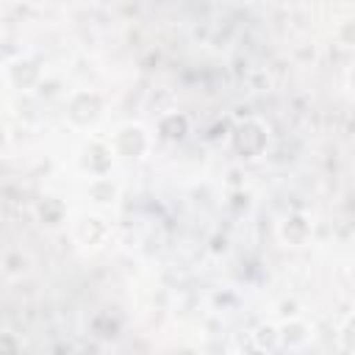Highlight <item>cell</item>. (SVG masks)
<instances>
[{"instance_id":"1","label":"cell","mask_w":355,"mask_h":355,"mask_svg":"<svg viewBox=\"0 0 355 355\" xmlns=\"http://www.w3.org/2000/svg\"><path fill=\"white\" fill-rule=\"evenodd\" d=\"M227 147L241 164H258L272 150V125L263 116L247 114L227 128Z\"/></svg>"},{"instance_id":"2","label":"cell","mask_w":355,"mask_h":355,"mask_svg":"<svg viewBox=\"0 0 355 355\" xmlns=\"http://www.w3.org/2000/svg\"><path fill=\"white\" fill-rule=\"evenodd\" d=\"M153 141H155V133L144 122H139V119L119 122L111 130V136H108V144L114 150V158L116 161H128V164L144 161L153 153Z\"/></svg>"},{"instance_id":"3","label":"cell","mask_w":355,"mask_h":355,"mask_svg":"<svg viewBox=\"0 0 355 355\" xmlns=\"http://www.w3.org/2000/svg\"><path fill=\"white\" fill-rule=\"evenodd\" d=\"M105 116V94L97 89H75L67 97V122L75 130H92Z\"/></svg>"},{"instance_id":"4","label":"cell","mask_w":355,"mask_h":355,"mask_svg":"<svg viewBox=\"0 0 355 355\" xmlns=\"http://www.w3.org/2000/svg\"><path fill=\"white\" fill-rule=\"evenodd\" d=\"M313 233H316V225H313V216L308 211H288L280 216L277 227H275V236L283 247L288 250H302L313 241Z\"/></svg>"},{"instance_id":"5","label":"cell","mask_w":355,"mask_h":355,"mask_svg":"<svg viewBox=\"0 0 355 355\" xmlns=\"http://www.w3.org/2000/svg\"><path fill=\"white\" fill-rule=\"evenodd\" d=\"M3 75H6L8 86L22 92V94H31V92L42 89V83H44V67L28 55H17V58L6 61Z\"/></svg>"},{"instance_id":"6","label":"cell","mask_w":355,"mask_h":355,"mask_svg":"<svg viewBox=\"0 0 355 355\" xmlns=\"http://www.w3.org/2000/svg\"><path fill=\"white\" fill-rule=\"evenodd\" d=\"M311 341H313V324L305 316L291 313L283 322H277V344H280V349L297 352V349H305Z\"/></svg>"},{"instance_id":"7","label":"cell","mask_w":355,"mask_h":355,"mask_svg":"<svg viewBox=\"0 0 355 355\" xmlns=\"http://www.w3.org/2000/svg\"><path fill=\"white\" fill-rule=\"evenodd\" d=\"M86 200L97 211H111L122 200V183L116 178H111V172L108 175H94L86 183Z\"/></svg>"},{"instance_id":"8","label":"cell","mask_w":355,"mask_h":355,"mask_svg":"<svg viewBox=\"0 0 355 355\" xmlns=\"http://www.w3.org/2000/svg\"><path fill=\"white\" fill-rule=\"evenodd\" d=\"M111 239V222L103 214H83L75 225V241L86 250H100Z\"/></svg>"},{"instance_id":"9","label":"cell","mask_w":355,"mask_h":355,"mask_svg":"<svg viewBox=\"0 0 355 355\" xmlns=\"http://www.w3.org/2000/svg\"><path fill=\"white\" fill-rule=\"evenodd\" d=\"M114 150H111V144H108V139L103 141V139H92L86 147H83V153H80V169L89 175V178H94V175H108L111 172V166H114Z\"/></svg>"},{"instance_id":"10","label":"cell","mask_w":355,"mask_h":355,"mask_svg":"<svg viewBox=\"0 0 355 355\" xmlns=\"http://www.w3.org/2000/svg\"><path fill=\"white\" fill-rule=\"evenodd\" d=\"M189 133H191V116L186 111H164L155 122V139L166 144H178L189 139Z\"/></svg>"},{"instance_id":"11","label":"cell","mask_w":355,"mask_h":355,"mask_svg":"<svg viewBox=\"0 0 355 355\" xmlns=\"http://www.w3.org/2000/svg\"><path fill=\"white\" fill-rule=\"evenodd\" d=\"M36 216L44 227H61L67 222V205L58 197H44L36 205Z\"/></svg>"},{"instance_id":"12","label":"cell","mask_w":355,"mask_h":355,"mask_svg":"<svg viewBox=\"0 0 355 355\" xmlns=\"http://www.w3.org/2000/svg\"><path fill=\"white\" fill-rule=\"evenodd\" d=\"M250 336H252V347L258 352H277L280 349V344H277V322H261V324H255V330Z\"/></svg>"},{"instance_id":"13","label":"cell","mask_w":355,"mask_h":355,"mask_svg":"<svg viewBox=\"0 0 355 355\" xmlns=\"http://www.w3.org/2000/svg\"><path fill=\"white\" fill-rule=\"evenodd\" d=\"M336 349L344 352V355H352L355 352V313L347 311L338 322V330H336Z\"/></svg>"},{"instance_id":"14","label":"cell","mask_w":355,"mask_h":355,"mask_svg":"<svg viewBox=\"0 0 355 355\" xmlns=\"http://www.w3.org/2000/svg\"><path fill=\"white\" fill-rule=\"evenodd\" d=\"M28 269H31V258H28L25 252L11 250V252L3 255V272H6L8 277H22Z\"/></svg>"},{"instance_id":"15","label":"cell","mask_w":355,"mask_h":355,"mask_svg":"<svg viewBox=\"0 0 355 355\" xmlns=\"http://www.w3.org/2000/svg\"><path fill=\"white\" fill-rule=\"evenodd\" d=\"M22 349V338L11 330H0V355H11Z\"/></svg>"},{"instance_id":"16","label":"cell","mask_w":355,"mask_h":355,"mask_svg":"<svg viewBox=\"0 0 355 355\" xmlns=\"http://www.w3.org/2000/svg\"><path fill=\"white\" fill-rule=\"evenodd\" d=\"M336 36L341 39V44H344V47H349V44H352V22H349V19H344V22H341V28L336 31Z\"/></svg>"}]
</instances>
